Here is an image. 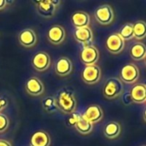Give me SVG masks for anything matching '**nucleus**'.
<instances>
[{
  "mask_svg": "<svg viewBox=\"0 0 146 146\" xmlns=\"http://www.w3.org/2000/svg\"><path fill=\"white\" fill-rule=\"evenodd\" d=\"M83 116L92 124L99 122L104 117V112L99 105L92 104L90 105L83 114Z\"/></svg>",
  "mask_w": 146,
  "mask_h": 146,
  "instance_id": "9",
  "label": "nucleus"
},
{
  "mask_svg": "<svg viewBox=\"0 0 146 146\" xmlns=\"http://www.w3.org/2000/svg\"><path fill=\"white\" fill-rule=\"evenodd\" d=\"M19 41L24 47L29 48L36 44L37 38L34 31L32 29H25L21 31L19 34Z\"/></svg>",
  "mask_w": 146,
  "mask_h": 146,
  "instance_id": "17",
  "label": "nucleus"
},
{
  "mask_svg": "<svg viewBox=\"0 0 146 146\" xmlns=\"http://www.w3.org/2000/svg\"><path fill=\"white\" fill-rule=\"evenodd\" d=\"M7 4V2L5 0H0V9H3Z\"/></svg>",
  "mask_w": 146,
  "mask_h": 146,
  "instance_id": "30",
  "label": "nucleus"
},
{
  "mask_svg": "<svg viewBox=\"0 0 146 146\" xmlns=\"http://www.w3.org/2000/svg\"><path fill=\"white\" fill-rule=\"evenodd\" d=\"M134 38L142 40L146 37V22L144 21H138L133 24Z\"/></svg>",
  "mask_w": 146,
  "mask_h": 146,
  "instance_id": "22",
  "label": "nucleus"
},
{
  "mask_svg": "<svg viewBox=\"0 0 146 146\" xmlns=\"http://www.w3.org/2000/svg\"><path fill=\"white\" fill-rule=\"evenodd\" d=\"M82 80L89 85L98 83L101 79V69L98 65L86 66L81 73Z\"/></svg>",
  "mask_w": 146,
  "mask_h": 146,
  "instance_id": "6",
  "label": "nucleus"
},
{
  "mask_svg": "<svg viewBox=\"0 0 146 146\" xmlns=\"http://www.w3.org/2000/svg\"><path fill=\"white\" fill-rule=\"evenodd\" d=\"M143 146H146V145H143Z\"/></svg>",
  "mask_w": 146,
  "mask_h": 146,
  "instance_id": "33",
  "label": "nucleus"
},
{
  "mask_svg": "<svg viewBox=\"0 0 146 146\" xmlns=\"http://www.w3.org/2000/svg\"><path fill=\"white\" fill-rule=\"evenodd\" d=\"M123 92V85L120 79L113 77L110 78L104 84L103 93L108 99H115L120 97Z\"/></svg>",
  "mask_w": 146,
  "mask_h": 146,
  "instance_id": "2",
  "label": "nucleus"
},
{
  "mask_svg": "<svg viewBox=\"0 0 146 146\" xmlns=\"http://www.w3.org/2000/svg\"><path fill=\"white\" fill-rule=\"evenodd\" d=\"M139 78V69L134 63L124 65L120 72V80L126 84H133Z\"/></svg>",
  "mask_w": 146,
  "mask_h": 146,
  "instance_id": "4",
  "label": "nucleus"
},
{
  "mask_svg": "<svg viewBox=\"0 0 146 146\" xmlns=\"http://www.w3.org/2000/svg\"><path fill=\"white\" fill-rule=\"evenodd\" d=\"M105 45L107 50L110 53L116 55L123 50L125 47V41L122 39L118 33H114L107 38Z\"/></svg>",
  "mask_w": 146,
  "mask_h": 146,
  "instance_id": "7",
  "label": "nucleus"
},
{
  "mask_svg": "<svg viewBox=\"0 0 146 146\" xmlns=\"http://www.w3.org/2000/svg\"><path fill=\"white\" fill-rule=\"evenodd\" d=\"M32 65L37 71H44L50 65V56L46 52H38L34 55L32 60Z\"/></svg>",
  "mask_w": 146,
  "mask_h": 146,
  "instance_id": "8",
  "label": "nucleus"
},
{
  "mask_svg": "<svg viewBox=\"0 0 146 146\" xmlns=\"http://www.w3.org/2000/svg\"><path fill=\"white\" fill-rule=\"evenodd\" d=\"M143 118H144V121L146 122V109L145 110L144 113H143Z\"/></svg>",
  "mask_w": 146,
  "mask_h": 146,
  "instance_id": "31",
  "label": "nucleus"
},
{
  "mask_svg": "<svg viewBox=\"0 0 146 146\" xmlns=\"http://www.w3.org/2000/svg\"><path fill=\"white\" fill-rule=\"evenodd\" d=\"M73 69V64L71 61L67 57L59 58L55 65V71L60 76L68 75Z\"/></svg>",
  "mask_w": 146,
  "mask_h": 146,
  "instance_id": "14",
  "label": "nucleus"
},
{
  "mask_svg": "<svg viewBox=\"0 0 146 146\" xmlns=\"http://www.w3.org/2000/svg\"><path fill=\"white\" fill-rule=\"evenodd\" d=\"M96 21L101 25H110L115 19L113 8L110 4H103L99 6L94 13Z\"/></svg>",
  "mask_w": 146,
  "mask_h": 146,
  "instance_id": "3",
  "label": "nucleus"
},
{
  "mask_svg": "<svg viewBox=\"0 0 146 146\" xmlns=\"http://www.w3.org/2000/svg\"><path fill=\"white\" fill-rule=\"evenodd\" d=\"M119 35L122 38L124 41H128L131 40L134 38V33H133V24L132 23H126L124 24L120 31H119Z\"/></svg>",
  "mask_w": 146,
  "mask_h": 146,
  "instance_id": "23",
  "label": "nucleus"
},
{
  "mask_svg": "<svg viewBox=\"0 0 146 146\" xmlns=\"http://www.w3.org/2000/svg\"><path fill=\"white\" fill-rule=\"evenodd\" d=\"M122 103L125 105H130L133 103V100H132L130 92H125L124 93V95L122 96Z\"/></svg>",
  "mask_w": 146,
  "mask_h": 146,
  "instance_id": "27",
  "label": "nucleus"
},
{
  "mask_svg": "<svg viewBox=\"0 0 146 146\" xmlns=\"http://www.w3.org/2000/svg\"><path fill=\"white\" fill-rule=\"evenodd\" d=\"M130 56L134 61H141L146 57V45L141 42L133 44L130 49Z\"/></svg>",
  "mask_w": 146,
  "mask_h": 146,
  "instance_id": "20",
  "label": "nucleus"
},
{
  "mask_svg": "<svg viewBox=\"0 0 146 146\" xmlns=\"http://www.w3.org/2000/svg\"><path fill=\"white\" fill-rule=\"evenodd\" d=\"M58 109L65 114H72L75 112L77 102L74 93L68 89L61 90L56 98Z\"/></svg>",
  "mask_w": 146,
  "mask_h": 146,
  "instance_id": "1",
  "label": "nucleus"
},
{
  "mask_svg": "<svg viewBox=\"0 0 146 146\" xmlns=\"http://www.w3.org/2000/svg\"><path fill=\"white\" fill-rule=\"evenodd\" d=\"M33 3L36 5V9L40 15L45 18H50L55 15L56 6L53 4L52 0L36 1Z\"/></svg>",
  "mask_w": 146,
  "mask_h": 146,
  "instance_id": "10",
  "label": "nucleus"
},
{
  "mask_svg": "<svg viewBox=\"0 0 146 146\" xmlns=\"http://www.w3.org/2000/svg\"><path fill=\"white\" fill-rule=\"evenodd\" d=\"M81 114L77 113V112H74L71 114V116L68 118V124L70 126H75V124L77 123V121L80 120V118L81 117Z\"/></svg>",
  "mask_w": 146,
  "mask_h": 146,
  "instance_id": "26",
  "label": "nucleus"
},
{
  "mask_svg": "<svg viewBox=\"0 0 146 146\" xmlns=\"http://www.w3.org/2000/svg\"><path fill=\"white\" fill-rule=\"evenodd\" d=\"M145 66H146V57L145 58Z\"/></svg>",
  "mask_w": 146,
  "mask_h": 146,
  "instance_id": "32",
  "label": "nucleus"
},
{
  "mask_svg": "<svg viewBox=\"0 0 146 146\" xmlns=\"http://www.w3.org/2000/svg\"><path fill=\"white\" fill-rule=\"evenodd\" d=\"M7 104H8V102H7L6 99H4V98H0V112L7 106Z\"/></svg>",
  "mask_w": 146,
  "mask_h": 146,
  "instance_id": "28",
  "label": "nucleus"
},
{
  "mask_svg": "<svg viewBox=\"0 0 146 146\" xmlns=\"http://www.w3.org/2000/svg\"><path fill=\"white\" fill-rule=\"evenodd\" d=\"M26 91L32 96H39L44 92L43 83L35 77L30 78L26 83Z\"/></svg>",
  "mask_w": 146,
  "mask_h": 146,
  "instance_id": "15",
  "label": "nucleus"
},
{
  "mask_svg": "<svg viewBox=\"0 0 146 146\" xmlns=\"http://www.w3.org/2000/svg\"><path fill=\"white\" fill-rule=\"evenodd\" d=\"M9 127V119L6 115L0 113V133H3Z\"/></svg>",
  "mask_w": 146,
  "mask_h": 146,
  "instance_id": "25",
  "label": "nucleus"
},
{
  "mask_svg": "<svg viewBox=\"0 0 146 146\" xmlns=\"http://www.w3.org/2000/svg\"><path fill=\"white\" fill-rule=\"evenodd\" d=\"M130 95L133 103L143 104L146 102V85L137 84L130 91Z\"/></svg>",
  "mask_w": 146,
  "mask_h": 146,
  "instance_id": "13",
  "label": "nucleus"
},
{
  "mask_svg": "<svg viewBox=\"0 0 146 146\" xmlns=\"http://www.w3.org/2000/svg\"><path fill=\"white\" fill-rule=\"evenodd\" d=\"M74 127H75L76 130L81 134H88L93 129V124H92L87 120H86L84 118L83 115H81V117L77 121V123L75 124Z\"/></svg>",
  "mask_w": 146,
  "mask_h": 146,
  "instance_id": "21",
  "label": "nucleus"
},
{
  "mask_svg": "<svg viewBox=\"0 0 146 146\" xmlns=\"http://www.w3.org/2000/svg\"><path fill=\"white\" fill-rule=\"evenodd\" d=\"M50 136L44 131H38L34 133L30 139L31 146H50Z\"/></svg>",
  "mask_w": 146,
  "mask_h": 146,
  "instance_id": "18",
  "label": "nucleus"
},
{
  "mask_svg": "<svg viewBox=\"0 0 146 146\" xmlns=\"http://www.w3.org/2000/svg\"><path fill=\"white\" fill-rule=\"evenodd\" d=\"M74 37L77 42L84 44L85 46L90 45V44L93 40V33L89 27L75 29L74 33Z\"/></svg>",
  "mask_w": 146,
  "mask_h": 146,
  "instance_id": "12",
  "label": "nucleus"
},
{
  "mask_svg": "<svg viewBox=\"0 0 146 146\" xmlns=\"http://www.w3.org/2000/svg\"><path fill=\"white\" fill-rule=\"evenodd\" d=\"M121 132V127L117 121H110L107 123L104 129V134L107 139H114L120 136Z\"/></svg>",
  "mask_w": 146,
  "mask_h": 146,
  "instance_id": "19",
  "label": "nucleus"
},
{
  "mask_svg": "<svg viewBox=\"0 0 146 146\" xmlns=\"http://www.w3.org/2000/svg\"><path fill=\"white\" fill-rule=\"evenodd\" d=\"M65 30L62 26L55 25L50 27L47 33L48 40L53 44H61L65 38Z\"/></svg>",
  "mask_w": 146,
  "mask_h": 146,
  "instance_id": "11",
  "label": "nucleus"
},
{
  "mask_svg": "<svg viewBox=\"0 0 146 146\" xmlns=\"http://www.w3.org/2000/svg\"><path fill=\"white\" fill-rule=\"evenodd\" d=\"M71 21L73 25L78 28H83L89 27L90 24V15L84 11H77L72 15Z\"/></svg>",
  "mask_w": 146,
  "mask_h": 146,
  "instance_id": "16",
  "label": "nucleus"
},
{
  "mask_svg": "<svg viewBox=\"0 0 146 146\" xmlns=\"http://www.w3.org/2000/svg\"><path fill=\"white\" fill-rule=\"evenodd\" d=\"M0 146H11V145L9 142H8L6 140L0 139Z\"/></svg>",
  "mask_w": 146,
  "mask_h": 146,
  "instance_id": "29",
  "label": "nucleus"
},
{
  "mask_svg": "<svg viewBox=\"0 0 146 146\" xmlns=\"http://www.w3.org/2000/svg\"><path fill=\"white\" fill-rule=\"evenodd\" d=\"M80 58L86 66L95 65L99 59V51L94 45L85 46L80 52Z\"/></svg>",
  "mask_w": 146,
  "mask_h": 146,
  "instance_id": "5",
  "label": "nucleus"
},
{
  "mask_svg": "<svg viewBox=\"0 0 146 146\" xmlns=\"http://www.w3.org/2000/svg\"><path fill=\"white\" fill-rule=\"evenodd\" d=\"M42 107L48 113H52L58 109L56 102V98L54 97H51V96L47 97L43 100Z\"/></svg>",
  "mask_w": 146,
  "mask_h": 146,
  "instance_id": "24",
  "label": "nucleus"
}]
</instances>
